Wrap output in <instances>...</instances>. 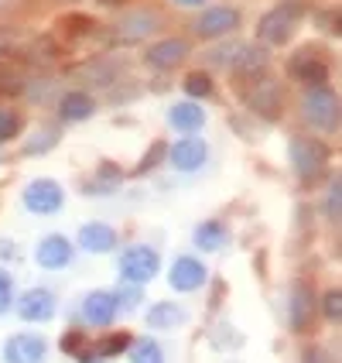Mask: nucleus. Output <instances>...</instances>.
<instances>
[{
  "label": "nucleus",
  "mask_w": 342,
  "mask_h": 363,
  "mask_svg": "<svg viewBox=\"0 0 342 363\" xmlns=\"http://www.w3.org/2000/svg\"><path fill=\"white\" fill-rule=\"evenodd\" d=\"M236 89H240L243 103L253 113H261L263 121H278L281 117V106H284L281 82H274L270 76H263V72H253V76H240Z\"/></svg>",
  "instance_id": "nucleus-1"
},
{
  "label": "nucleus",
  "mask_w": 342,
  "mask_h": 363,
  "mask_svg": "<svg viewBox=\"0 0 342 363\" xmlns=\"http://www.w3.org/2000/svg\"><path fill=\"white\" fill-rule=\"evenodd\" d=\"M304 0H281L278 7H270L261 18V28H257V38L270 48V45H284V41L295 38V31L302 28L304 21Z\"/></svg>",
  "instance_id": "nucleus-2"
},
{
  "label": "nucleus",
  "mask_w": 342,
  "mask_h": 363,
  "mask_svg": "<svg viewBox=\"0 0 342 363\" xmlns=\"http://www.w3.org/2000/svg\"><path fill=\"white\" fill-rule=\"evenodd\" d=\"M302 117L308 121V127H315L322 134L336 130V123H339V96L329 86H312L302 100Z\"/></svg>",
  "instance_id": "nucleus-3"
},
{
  "label": "nucleus",
  "mask_w": 342,
  "mask_h": 363,
  "mask_svg": "<svg viewBox=\"0 0 342 363\" xmlns=\"http://www.w3.org/2000/svg\"><path fill=\"white\" fill-rule=\"evenodd\" d=\"M325 162H329V151H325V144L319 141V138L302 134V138L291 141V168H295V175L302 182L322 179Z\"/></svg>",
  "instance_id": "nucleus-4"
},
{
  "label": "nucleus",
  "mask_w": 342,
  "mask_h": 363,
  "mask_svg": "<svg viewBox=\"0 0 342 363\" xmlns=\"http://www.w3.org/2000/svg\"><path fill=\"white\" fill-rule=\"evenodd\" d=\"M158 14L154 11H130V14H123L117 24H113V31L106 35V41L113 45V48H127V45H137V41H144L147 35H154L158 31Z\"/></svg>",
  "instance_id": "nucleus-5"
},
{
  "label": "nucleus",
  "mask_w": 342,
  "mask_h": 363,
  "mask_svg": "<svg viewBox=\"0 0 342 363\" xmlns=\"http://www.w3.org/2000/svg\"><path fill=\"white\" fill-rule=\"evenodd\" d=\"M158 271H161V257H158V250H151V247H130V250L120 254V278L127 284H137V288H141V284L151 281Z\"/></svg>",
  "instance_id": "nucleus-6"
},
{
  "label": "nucleus",
  "mask_w": 342,
  "mask_h": 363,
  "mask_svg": "<svg viewBox=\"0 0 342 363\" xmlns=\"http://www.w3.org/2000/svg\"><path fill=\"white\" fill-rule=\"evenodd\" d=\"M287 69H291V76L298 82H304L308 89L312 86H325V76H329V62L319 48H302V52H295L291 62H287Z\"/></svg>",
  "instance_id": "nucleus-7"
},
{
  "label": "nucleus",
  "mask_w": 342,
  "mask_h": 363,
  "mask_svg": "<svg viewBox=\"0 0 342 363\" xmlns=\"http://www.w3.org/2000/svg\"><path fill=\"white\" fill-rule=\"evenodd\" d=\"M62 199L65 196H62V185L55 179H35V182H28V189H24V206L31 213H38V216L59 213Z\"/></svg>",
  "instance_id": "nucleus-8"
},
{
  "label": "nucleus",
  "mask_w": 342,
  "mask_h": 363,
  "mask_svg": "<svg viewBox=\"0 0 342 363\" xmlns=\"http://www.w3.org/2000/svg\"><path fill=\"white\" fill-rule=\"evenodd\" d=\"M315 295H312V288L308 281H295L291 284V302H287V325L295 329V333H308L312 329V319H315Z\"/></svg>",
  "instance_id": "nucleus-9"
},
{
  "label": "nucleus",
  "mask_w": 342,
  "mask_h": 363,
  "mask_svg": "<svg viewBox=\"0 0 342 363\" xmlns=\"http://www.w3.org/2000/svg\"><path fill=\"white\" fill-rule=\"evenodd\" d=\"M48 360V343L35 333H18L4 343V363H45Z\"/></svg>",
  "instance_id": "nucleus-10"
},
{
  "label": "nucleus",
  "mask_w": 342,
  "mask_h": 363,
  "mask_svg": "<svg viewBox=\"0 0 342 363\" xmlns=\"http://www.w3.org/2000/svg\"><path fill=\"white\" fill-rule=\"evenodd\" d=\"M188 52H192V48H188L185 38H164L144 52V62H147L151 69H158V72H171V69H178L181 62L188 59Z\"/></svg>",
  "instance_id": "nucleus-11"
},
{
  "label": "nucleus",
  "mask_w": 342,
  "mask_h": 363,
  "mask_svg": "<svg viewBox=\"0 0 342 363\" xmlns=\"http://www.w3.org/2000/svg\"><path fill=\"white\" fill-rule=\"evenodd\" d=\"M209 158V147L202 138H192V134H185L181 141L171 144V151H168V162L175 172H199L202 164Z\"/></svg>",
  "instance_id": "nucleus-12"
},
{
  "label": "nucleus",
  "mask_w": 342,
  "mask_h": 363,
  "mask_svg": "<svg viewBox=\"0 0 342 363\" xmlns=\"http://www.w3.org/2000/svg\"><path fill=\"white\" fill-rule=\"evenodd\" d=\"M18 315L24 323H48L55 315V295L48 288H28L18 298Z\"/></svg>",
  "instance_id": "nucleus-13"
},
{
  "label": "nucleus",
  "mask_w": 342,
  "mask_h": 363,
  "mask_svg": "<svg viewBox=\"0 0 342 363\" xmlns=\"http://www.w3.org/2000/svg\"><path fill=\"white\" fill-rule=\"evenodd\" d=\"M236 28H240V11L236 7H212L195 21V35H202V38H222Z\"/></svg>",
  "instance_id": "nucleus-14"
},
{
  "label": "nucleus",
  "mask_w": 342,
  "mask_h": 363,
  "mask_svg": "<svg viewBox=\"0 0 342 363\" xmlns=\"http://www.w3.org/2000/svg\"><path fill=\"white\" fill-rule=\"evenodd\" d=\"M209 278V271H205V264L195 261V257H178V261L171 264V271H168V281L175 291H199L202 284Z\"/></svg>",
  "instance_id": "nucleus-15"
},
{
  "label": "nucleus",
  "mask_w": 342,
  "mask_h": 363,
  "mask_svg": "<svg viewBox=\"0 0 342 363\" xmlns=\"http://www.w3.org/2000/svg\"><path fill=\"white\" fill-rule=\"evenodd\" d=\"M35 257H38V264L45 271H59V267H65V264L72 261V243L65 240L62 233H48V237L38 243Z\"/></svg>",
  "instance_id": "nucleus-16"
},
{
  "label": "nucleus",
  "mask_w": 342,
  "mask_h": 363,
  "mask_svg": "<svg viewBox=\"0 0 342 363\" xmlns=\"http://www.w3.org/2000/svg\"><path fill=\"white\" fill-rule=\"evenodd\" d=\"M117 76H120V62L113 59H93L72 69V79L82 82V86H110Z\"/></svg>",
  "instance_id": "nucleus-17"
},
{
  "label": "nucleus",
  "mask_w": 342,
  "mask_h": 363,
  "mask_svg": "<svg viewBox=\"0 0 342 363\" xmlns=\"http://www.w3.org/2000/svg\"><path fill=\"white\" fill-rule=\"evenodd\" d=\"M82 315L89 325H110L117 315V295L113 291H89L82 298Z\"/></svg>",
  "instance_id": "nucleus-18"
},
{
  "label": "nucleus",
  "mask_w": 342,
  "mask_h": 363,
  "mask_svg": "<svg viewBox=\"0 0 342 363\" xmlns=\"http://www.w3.org/2000/svg\"><path fill=\"white\" fill-rule=\"evenodd\" d=\"M79 247L86 254H110L117 247V230L106 223H86L79 230Z\"/></svg>",
  "instance_id": "nucleus-19"
},
{
  "label": "nucleus",
  "mask_w": 342,
  "mask_h": 363,
  "mask_svg": "<svg viewBox=\"0 0 342 363\" xmlns=\"http://www.w3.org/2000/svg\"><path fill=\"white\" fill-rule=\"evenodd\" d=\"M96 113V103L89 93H82V89H72V93H65L59 100V117L65 123H79V121H89Z\"/></svg>",
  "instance_id": "nucleus-20"
},
{
  "label": "nucleus",
  "mask_w": 342,
  "mask_h": 363,
  "mask_svg": "<svg viewBox=\"0 0 342 363\" xmlns=\"http://www.w3.org/2000/svg\"><path fill=\"white\" fill-rule=\"evenodd\" d=\"M185 319H188V312L178 302H158L147 312V325L151 329H178V325H185Z\"/></svg>",
  "instance_id": "nucleus-21"
},
{
  "label": "nucleus",
  "mask_w": 342,
  "mask_h": 363,
  "mask_svg": "<svg viewBox=\"0 0 342 363\" xmlns=\"http://www.w3.org/2000/svg\"><path fill=\"white\" fill-rule=\"evenodd\" d=\"M168 121L181 134H195L202 123H205V113H202V106H195V103H178V106H171Z\"/></svg>",
  "instance_id": "nucleus-22"
},
{
  "label": "nucleus",
  "mask_w": 342,
  "mask_h": 363,
  "mask_svg": "<svg viewBox=\"0 0 342 363\" xmlns=\"http://www.w3.org/2000/svg\"><path fill=\"white\" fill-rule=\"evenodd\" d=\"M195 247H199V250H205V254L222 250V247H226V226H222L220 220L199 223V230H195Z\"/></svg>",
  "instance_id": "nucleus-23"
},
{
  "label": "nucleus",
  "mask_w": 342,
  "mask_h": 363,
  "mask_svg": "<svg viewBox=\"0 0 342 363\" xmlns=\"http://www.w3.org/2000/svg\"><path fill=\"white\" fill-rule=\"evenodd\" d=\"M120 179H123L120 168L106 162V164H100V168H96V175H93V179L86 182V192H89V196H100V192H113V189L120 185Z\"/></svg>",
  "instance_id": "nucleus-24"
},
{
  "label": "nucleus",
  "mask_w": 342,
  "mask_h": 363,
  "mask_svg": "<svg viewBox=\"0 0 342 363\" xmlns=\"http://www.w3.org/2000/svg\"><path fill=\"white\" fill-rule=\"evenodd\" d=\"M130 363H164V350L158 346V340H137L130 343Z\"/></svg>",
  "instance_id": "nucleus-25"
},
{
  "label": "nucleus",
  "mask_w": 342,
  "mask_h": 363,
  "mask_svg": "<svg viewBox=\"0 0 342 363\" xmlns=\"http://www.w3.org/2000/svg\"><path fill=\"white\" fill-rule=\"evenodd\" d=\"M325 220L329 223H339L342 216V189H339V175H332L329 189H325V206H322Z\"/></svg>",
  "instance_id": "nucleus-26"
},
{
  "label": "nucleus",
  "mask_w": 342,
  "mask_h": 363,
  "mask_svg": "<svg viewBox=\"0 0 342 363\" xmlns=\"http://www.w3.org/2000/svg\"><path fill=\"white\" fill-rule=\"evenodd\" d=\"M55 144H59V130L55 127H41V130H35V138L24 144V155H45Z\"/></svg>",
  "instance_id": "nucleus-27"
},
{
  "label": "nucleus",
  "mask_w": 342,
  "mask_h": 363,
  "mask_svg": "<svg viewBox=\"0 0 342 363\" xmlns=\"http://www.w3.org/2000/svg\"><path fill=\"white\" fill-rule=\"evenodd\" d=\"M240 52H243V41H229V45H220V48L209 55V62H212V65H226V69H233L236 59H240Z\"/></svg>",
  "instance_id": "nucleus-28"
},
{
  "label": "nucleus",
  "mask_w": 342,
  "mask_h": 363,
  "mask_svg": "<svg viewBox=\"0 0 342 363\" xmlns=\"http://www.w3.org/2000/svg\"><path fill=\"white\" fill-rule=\"evenodd\" d=\"M185 93L188 96H209L212 93V79L205 72H192V76H185Z\"/></svg>",
  "instance_id": "nucleus-29"
},
{
  "label": "nucleus",
  "mask_w": 342,
  "mask_h": 363,
  "mask_svg": "<svg viewBox=\"0 0 342 363\" xmlns=\"http://www.w3.org/2000/svg\"><path fill=\"white\" fill-rule=\"evenodd\" d=\"M127 350H130V336H127V333H117V336H110L106 343H100L103 357H120V353H127Z\"/></svg>",
  "instance_id": "nucleus-30"
},
{
  "label": "nucleus",
  "mask_w": 342,
  "mask_h": 363,
  "mask_svg": "<svg viewBox=\"0 0 342 363\" xmlns=\"http://www.w3.org/2000/svg\"><path fill=\"white\" fill-rule=\"evenodd\" d=\"M141 288L137 284H130V288H123L120 295H117V308H123V312H134L137 305H141Z\"/></svg>",
  "instance_id": "nucleus-31"
},
{
  "label": "nucleus",
  "mask_w": 342,
  "mask_h": 363,
  "mask_svg": "<svg viewBox=\"0 0 342 363\" xmlns=\"http://www.w3.org/2000/svg\"><path fill=\"white\" fill-rule=\"evenodd\" d=\"M18 117H14V113H11V110H0V144L4 141H11V138H14V134H18Z\"/></svg>",
  "instance_id": "nucleus-32"
},
{
  "label": "nucleus",
  "mask_w": 342,
  "mask_h": 363,
  "mask_svg": "<svg viewBox=\"0 0 342 363\" xmlns=\"http://www.w3.org/2000/svg\"><path fill=\"white\" fill-rule=\"evenodd\" d=\"M11 302H14V284H11L7 271H0V315L11 308Z\"/></svg>",
  "instance_id": "nucleus-33"
},
{
  "label": "nucleus",
  "mask_w": 342,
  "mask_h": 363,
  "mask_svg": "<svg viewBox=\"0 0 342 363\" xmlns=\"http://www.w3.org/2000/svg\"><path fill=\"white\" fill-rule=\"evenodd\" d=\"M322 312L329 323H339V291H325L322 295Z\"/></svg>",
  "instance_id": "nucleus-34"
},
{
  "label": "nucleus",
  "mask_w": 342,
  "mask_h": 363,
  "mask_svg": "<svg viewBox=\"0 0 342 363\" xmlns=\"http://www.w3.org/2000/svg\"><path fill=\"white\" fill-rule=\"evenodd\" d=\"M302 363H336V360H332V353H329V350L312 346V350H304L302 353Z\"/></svg>",
  "instance_id": "nucleus-35"
},
{
  "label": "nucleus",
  "mask_w": 342,
  "mask_h": 363,
  "mask_svg": "<svg viewBox=\"0 0 342 363\" xmlns=\"http://www.w3.org/2000/svg\"><path fill=\"white\" fill-rule=\"evenodd\" d=\"M62 346H65V353H69V357H76V350L82 346V333H65Z\"/></svg>",
  "instance_id": "nucleus-36"
},
{
  "label": "nucleus",
  "mask_w": 342,
  "mask_h": 363,
  "mask_svg": "<svg viewBox=\"0 0 342 363\" xmlns=\"http://www.w3.org/2000/svg\"><path fill=\"white\" fill-rule=\"evenodd\" d=\"M175 7H199V4H205V0H171Z\"/></svg>",
  "instance_id": "nucleus-37"
},
{
  "label": "nucleus",
  "mask_w": 342,
  "mask_h": 363,
  "mask_svg": "<svg viewBox=\"0 0 342 363\" xmlns=\"http://www.w3.org/2000/svg\"><path fill=\"white\" fill-rule=\"evenodd\" d=\"M86 363H103V360H86Z\"/></svg>",
  "instance_id": "nucleus-38"
},
{
  "label": "nucleus",
  "mask_w": 342,
  "mask_h": 363,
  "mask_svg": "<svg viewBox=\"0 0 342 363\" xmlns=\"http://www.w3.org/2000/svg\"><path fill=\"white\" fill-rule=\"evenodd\" d=\"M0 162H4V158H0Z\"/></svg>",
  "instance_id": "nucleus-39"
}]
</instances>
